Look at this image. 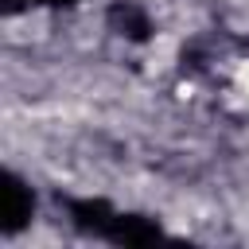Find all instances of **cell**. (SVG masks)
I'll return each mask as SVG.
<instances>
[{
    "label": "cell",
    "instance_id": "1",
    "mask_svg": "<svg viewBox=\"0 0 249 249\" xmlns=\"http://www.w3.org/2000/svg\"><path fill=\"white\" fill-rule=\"evenodd\" d=\"M31 214H35V195H31V187H27L16 171H4V218H0V230L12 237V233H19V230L31 222Z\"/></svg>",
    "mask_w": 249,
    "mask_h": 249
},
{
    "label": "cell",
    "instance_id": "2",
    "mask_svg": "<svg viewBox=\"0 0 249 249\" xmlns=\"http://www.w3.org/2000/svg\"><path fill=\"white\" fill-rule=\"evenodd\" d=\"M62 206H66L74 230L93 233V237H105L109 226H113V218H117V210L105 198H62Z\"/></svg>",
    "mask_w": 249,
    "mask_h": 249
},
{
    "label": "cell",
    "instance_id": "3",
    "mask_svg": "<svg viewBox=\"0 0 249 249\" xmlns=\"http://www.w3.org/2000/svg\"><path fill=\"white\" fill-rule=\"evenodd\" d=\"M105 19H109V27H113L121 39H128V43H148V39H152V19H148V12H144L136 0H113L109 12H105Z\"/></svg>",
    "mask_w": 249,
    "mask_h": 249
},
{
    "label": "cell",
    "instance_id": "4",
    "mask_svg": "<svg viewBox=\"0 0 249 249\" xmlns=\"http://www.w3.org/2000/svg\"><path fill=\"white\" fill-rule=\"evenodd\" d=\"M156 237H163V230L148 214H117L105 233V241H113V245H148Z\"/></svg>",
    "mask_w": 249,
    "mask_h": 249
},
{
    "label": "cell",
    "instance_id": "5",
    "mask_svg": "<svg viewBox=\"0 0 249 249\" xmlns=\"http://www.w3.org/2000/svg\"><path fill=\"white\" fill-rule=\"evenodd\" d=\"M27 4H43V8H70L78 0H27Z\"/></svg>",
    "mask_w": 249,
    "mask_h": 249
}]
</instances>
